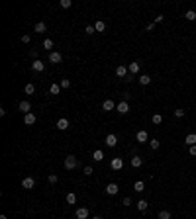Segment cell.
Wrapping results in <instances>:
<instances>
[{
  "instance_id": "cell-41",
  "label": "cell",
  "mask_w": 196,
  "mask_h": 219,
  "mask_svg": "<svg viewBox=\"0 0 196 219\" xmlns=\"http://www.w3.org/2000/svg\"><path fill=\"white\" fill-rule=\"evenodd\" d=\"M22 41H24V43H30L31 37H30V35H22Z\"/></svg>"
},
{
  "instance_id": "cell-40",
  "label": "cell",
  "mask_w": 196,
  "mask_h": 219,
  "mask_svg": "<svg viewBox=\"0 0 196 219\" xmlns=\"http://www.w3.org/2000/svg\"><path fill=\"white\" fill-rule=\"evenodd\" d=\"M188 153L192 154V157H196V145H192V147H190V149H188Z\"/></svg>"
},
{
  "instance_id": "cell-14",
  "label": "cell",
  "mask_w": 196,
  "mask_h": 219,
  "mask_svg": "<svg viewBox=\"0 0 196 219\" xmlns=\"http://www.w3.org/2000/svg\"><path fill=\"white\" fill-rule=\"evenodd\" d=\"M35 121H38V117H35L34 114H31V111H30V114H26V115H24V123H26V125H34Z\"/></svg>"
},
{
  "instance_id": "cell-6",
  "label": "cell",
  "mask_w": 196,
  "mask_h": 219,
  "mask_svg": "<svg viewBox=\"0 0 196 219\" xmlns=\"http://www.w3.org/2000/svg\"><path fill=\"white\" fill-rule=\"evenodd\" d=\"M110 166H112V170H122V168H124V161H122L120 157H116V158H112Z\"/></svg>"
},
{
  "instance_id": "cell-10",
  "label": "cell",
  "mask_w": 196,
  "mask_h": 219,
  "mask_svg": "<svg viewBox=\"0 0 196 219\" xmlns=\"http://www.w3.org/2000/svg\"><path fill=\"white\" fill-rule=\"evenodd\" d=\"M88 215H90V213H88L86 207H78L77 213H75V217H77V219H88Z\"/></svg>"
},
{
  "instance_id": "cell-29",
  "label": "cell",
  "mask_w": 196,
  "mask_h": 219,
  "mask_svg": "<svg viewBox=\"0 0 196 219\" xmlns=\"http://www.w3.org/2000/svg\"><path fill=\"white\" fill-rule=\"evenodd\" d=\"M94 29H96V31H104L106 29V24L104 22H96V24H94Z\"/></svg>"
},
{
  "instance_id": "cell-13",
  "label": "cell",
  "mask_w": 196,
  "mask_h": 219,
  "mask_svg": "<svg viewBox=\"0 0 196 219\" xmlns=\"http://www.w3.org/2000/svg\"><path fill=\"white\" fill-rule=\"evenodd\" d=\"M139 68H141V63L135 61V63H130L128 71H130V74H137V72H139Z\"/></svg>"
},
{
  "instance_id": "cell-24",
  "label": "cell",
  "mask_w": 196,
  "mask_h": 219,
  "mask_svg": "<svg viewBox=\"0 0 196 219\" xmlns=\"http://www.w3.org/2000/svg\"><path fill=\"white\" fill-rule=\"evenodd\" d=\"M134 190H135V192H143V190H145V184H143V180H137V182L134 184Z\"/></svg>"
},
{
  "instance_id": "cell-31",
  "label": "cell",
  "mask_w": 196,
  "mask_h": 219,
  "mask_svg": "<svg viewBox=\"0 0 196 219\" xmlns=\"http://www.w3.org/2000/svg\"><path fill=\"white\" fill-rule=\"evenodd\" d=\"M159 145H161V143H159L157 139H151V141H149V147L153 149V151H157V149H159Z\"/></svg>"
},
{
  "instance_id": "cell-36",
  "label": "cell",
  "mask_w": 196,
  "mask_h": 219,
  "mask_svg": "<svg viewBox=\"0 0 196 219\" xmlns=\"http://www.w3.org/2000/svg\"><path fill=\"white\" fill-rule=\"evenodd\" d=\"M71 86V80H67V78H63L61 80V88H69Z\"/></svg>"
},
{
  "instance_id": "cell-5",
  "label": "cell",
  "mask_w": 196,
  "mask_h": 219,
  "mask_svg": "<svg viewBox=\"0 0 196 219\" xmlns=\"http://www.w3.org/2000/svg\"><path fill=\"white\" fill-rule=\"evenodd\" d=\"M31 68H34L35 72H43V71H45V63L39 61V59H35V61L31 63Z\"/></svg>"
},
{
  "instance_id": "cell-2",
  "label": "cell",
  "mask_w": 196,
  "mask_h": 219,
  "mask_svg": "<svg viewBox=\"0 0 196 219\" xmlns=\"http://www.w3.org/2000/svg\"><path fill=\"white\" fill-rule=\"evenodd\" d=\"M22 188L24 190H34L35 188V180L31 178V176H26V178L22 180Z\"/></svg>"
},
{
  "instance_id": "cell-22",
  "label": "cell",
  "mask_w": 196,
  "mask_h": 219,
  "mask_svg": "<svg viewBox=\"0 0 196 219\" xmlns=\"http://www.w3.org/2000/svg\"><path fill=\"white\" fill-rule=\"evenodd\" d=\"M24 92L28 94V96H30V94H34V92H35V84L28 82V84H26V86H24Z\"/></svg>"
},
{
  "instance_id": "cell-34",
  "label": "cell",
  "mask_w": 196,
  "mask_h": 219,
  "mask_svg": "<svg viewBox=\"0 0 196 219\" xmlns=\"http://www.w3.org/2000/svg\"><path fill=\"white\" fill-rule=\"evenodd\" d=\"M47 180H49V184H57L59 176H57V174H49V178H47Z\"/></svg>"
},
{
  "instance_id": "cell-27",
  "label": "cell",
  "mask_w": 196,
  "mask_h": 219,
  "mask_svg": "<svg viewBox=\"0 0 196 219\" xmlns=\"http://www.w3.org/2000/svg\"><path fill=\"white\" fill-rule=\"evenodd\" d=\"M171 211H167V209H163V211H159V219H171Z\"/></svg>"
},
{
  "instance_id": "cell-16",
  "label": "cell",
  "mask_w": 196,
  "mask_h": 219,
  "mask_svg": "<svg viewBox=\"0 0 196 219\" xmlns=\"http://www.w3.org/2000/svg\"><path fill=\"white\" fill-rule=\"evenodd\" d=\"M184 143H186L188 147H192V145H196V133H188V135L184 137Z\"/></svg>"
},
{
  "instance_id": "cell-30",
  "label": "cell",
  "mask_w": 196,
  "mask_h": 219,
  "mask_svg": "<svg viewBox=\"0 0 196 219\" xmlns=\"http://www.w3.org/2000/svg\"><path fill=\"white\" fill-rule=\"evenodd\" d=\"M161 121H163V115H161V114H153V123L159 125Z\"/></svg>"
},
{
  "instance_id": "cell-11",
  "label": "cell",
  "mask_w": 196,
  "mask_h": 219,
  "mask_svg": "<svg viewBox=\"0 0 196 219\" xmlns=\"http://www.w3.org/2000/svg\"><path fill=\"white\" fill-rule=\"evenodd\" d=\"M116 110H118L120 114H128V111H130V104L126 102V100H122V102L116 106Z\"/></svg>"
},
{
  "instance_id": "cell-20",
  "label": "cell",
  "mask_w": 196,
  "mask_h": 219,
  "mask_svg": "<svg viewBox=\"0 0 196 219\" xmlns=\"http://www.w3.org/2000/svg\"><path fill=\"white\" fill-rule=\"evenodd\" d=\"M139 84H143V86L151 84V76H149V74H141V76H139Z\"/></svg>"
},
{
  "instance_id": "cell-25",
  "label": "cell",
  "mask_w": 196,
  "mask_h": 219,
  "mask_svg": "<svg viewBox=\"0 0 196 219\" xmlns=\"http://www.w3.org/2000/svg\"><path fill=\"white\" fill-rule=\"evenodd\" d=\"M147 205H149V204H147L145 200H137V209H139V211H145Z\"/></svg>"
},
{
  "instance_id": "cell-19",
  "label": "cell",
  "mask_w": 196,
  "mask_h": 219,
  "mask_svg": "<svg viewBox=\"0 0 196 219\" xmlns=\"http://www.w3.org/2000/svg\"><path fill=\"white\" fill-rule=\"evenodd\" d=\"M141 164H143V161H141V157H131V166H134V168H139Z\"/></svg>"
},
{
  "instance_id": "cell-42",
  "label": "cell",
  "mask_w": 196,
  "mask_h": 219,
  "mask_svg": "<svg viewBox=\"0 0 196 219\" xmlns=\"http://www.w3.org/2000/svg\"><path fill=\"white\" fill-rule=\"evenodd\" d=\"M0 219H8V217H6V215H0Z\"/></svg>"
},
{
  "instance_id": "cell-9",
  "label": "cell",
  "mask_w": 196,
  "mask_h": 219,
  "mask_svg": "<svg viewBox=\"0 0 196 219\" xmlns=\"http://www.w3.org/2000/svg\"><path fill=\"white\" fill-rule=\"evenodd\" d=\"M106 145H108V147H116V145H118V137H116L114 133H108V135H106Z\"/></svg>"
},
{
  "instance_id": "cell-38",
  "label": "cell",
  "mask_w": 196,
  "mask_h": 219,
  "mask_svg": "<svg viewBox=\"0 0 196 219\" xmlns=\"http://www.w3.org/2000/svg\"><path fill=\"white\" fill-rule=\"evenodd\" d=\"M122 205H126V207H128V205H131V197H124V201H122Z\"/></svg>"
},
{
  "instance_id": "cell-12",
  "label": "cell",
  "mask_w": 196,
  "mask_h": 219,
  "mask_svg": "<svg viewBox=\"0 0 196 219\" xmlns=\"http://www.w3.org/2000/svg\"><path fill=\"white\" fill-rule=\"evenodd\" d=\"M135 139H137V143H147L149 141V135H147V131H137V135H135Z\"/></svg>"
},
{
  "instance_id": "cell-26",
  "label": "cell",
  "mask_w": 196,
  "mask_h": 219,
  "mask_svg": "<svg viewBox=\"0 0 196 219\" xmlns=\"http://www.w3.org/2000/svg\"><path fill=\"white\" fill-rule=\"evenodd\" d=\"M184 18H186L188 22H192V20H196V12H194V10H188V12L184 14Z\"/></svg>"
},
{
  "instance_id": "cell-7",
  "label": "cell",
  "mask_w": 196,
  "mask_h": 219,
  "mask_svg": "<svg viewBox=\"0 0 196 219\" xmlns=\"http://www.w3.org/2000/svg\"><path fill=\"white\" fill-rule=\"evenodd\" d=\"M130 71H128V67H124V65H120V67H116V74H118L120 78H128L130 74H128Z\"/></svg>"
},
{
  "instance_id": "cell-18",
  "label": "cell",
  "mask_w": 196,
  "mask_h": 219,
  "mask_svg": "<svg viewBox=\"0 0 196 219\" xmlns=\"http://www.w3.org/2000/svg\"><path fill=\"white\" fill-rule=\"evenodd\" d=\"M65 200H67V204H71V205H75V204H77V194H75V192H69V194H67V197H65Z\"/></svg>"
},
{
  "instance_id": "cell-21",
  "label": "cell",
  "mask_w": 196,
  "mask_h": 219,
  "mask_svg": "<svg viewBox=\"0 0 196 219\" xmlns=\"http://www.w3.org/2000/svg\"><path fill=\"white\" fill-rule=\"evenodd\" d=\"M92 158H94V161H96V162H100V161H102V158H104V153L100 151V149H96V151L92 153Z\"/></svg>"
},
{
  "instance_id": "cell-32",
  "label": "cell",
  "mask_w": 196,
  "mask_h": 219,
  "mask_svg": "<svg viewBox=\"0 0 196 219\" xmlns=\"http://www.w3.org/2000/svg\"><path fill=\"white\" fill-rule=\"evenodd\" d=\"M43 49H47V51L53 49V41H51V39H45V41H43Z\"/></svg>"
},
{
  "instance_id": "cell-37",
  "label": "cell",
  "mask_w": 196,
  "mask_h": 219,
  "mask_svg": "<svg viewBox=\"0 0 196 219\" xmlns=\"http://www.w3.org/2000/svg\"><path fill=\"white\" fill-rule=\"evenodd\" d=\"M82 172L86 174V176H92V172H94V170H92V166H84V170H82Z\"/></svg>"
},
{
  "instance_id": "cell-33",
  "label": "cell",
  "mask_w": 196,
  "mask_h": 219,
  "mask_svg": "<svg viewBox=\"0 0 196 219\" xmlns=\"http://www.w3.org/2000/svg\"><path fill=\"white\" fill-rule=\"evenodd\" d=\"M59 90H61L59 84H51V86H49V92H51V94H59Z\"/></svg>"
},
{
  "instance_id": "cell-1",
  "label": "cell",
  "mask_w": 196,
  "mask_h": 219,
  "mask_svg": "<svg viewBox=\"0 0 196 219\" xmlns=\"http://www.w3.org/2000/svg\"><path fill=\"white\" fill-rule=\"evenodd\" d=\"M78 166V158L75 157V154H69V157H65V168L67 170H73Z\"/></svg>"
},
{
  "instance_id": "cell-39",
  "label": "cell",
  "mask_w": 196,
  "mask_h": 219,
  "mask_svg": "<svg viewBox=\"0 0 196 219\" xmlns=\"http://www.w3.org/2000/svg\"><path fill=\"white\" fill-rule=\"evenodd\" d=\"M174 115H177V117H184V110H174Z\"/></svg>"
},
{
  "instance_id": "cell-15",
  "label": "cell",
  "mask_w": 196,
  "mask_h": 219,
  "mask_svg": "<svg viewBox=\"0 0 196 219\" xmlns=\"http://www.w3.org/2000/svg\"><path fill=\"white\" fill-rule=\"evenodd\" d=\"M114 108H116L114 100H104V102H102V110H104V111H112Z\"/></svg>"
},
{
  "instance_id": "cell-23",
  "label": "cell",
  "mask_w": 196,
  "mask_h": 219,
  "mask_svg": "<svg viewBox=\"0 0 196 219\" xmlns=\"http://www.w3.org/2000/svg\"><path fill=\"white\" fill-rule=\"evenodd\" d=\"M35 31H38V33H45V31H47V25H45L43 22H38V24H35Z\"/></svg>"
},
{
  "instance_id": "cell-28",
  "label": "cell",
  "mask_w": 196,
  "mask_h": 219,
  "mask_svg": "<svg viewBox=\"0 0 196 219\" xmlns=\"http://www.w3.org/2000/svg\"><path fill=\"white\" fill-rule=\"evenodd\" d=\"M59 6L67 10V8H71V6H73V2H71V0H61V2H59Z\"/></svg>"
},
{
  "instance_id": "cell-4",
  "label": "cell",
  "mask_w": 196,
  "mask_h": 219,
  "mask_svg": "<svg viewBox=\"0 0 196 219\" xmlns=\"http://www.w3.org/2000/svg\"><path fill=\"white\" fill-rule=\"evenodd\" d=\"M18 110L22 111V114L26 115V114H30V110H31V104L28 102V100H22V102L18 104Z\"/></svg>"
},
{
  "instance_id": "cell-17",
  "label": "cell",
  "mask_w": 196,
  "mask_h": 219,
  "mask_svg": "<svg viewBox=\"0 0 196 219\" xmlns=\"http://www.w3.org/2000/svg\"><path fill=\"white\" fill-rule=\"evenodd\" d=\"M67 127H69V119H65V117H61V119L57 121V129H59V131H65Z\"/></svg>"
},
{
  "instance_id": "cell-3",
  "label": "cell",
  "mask_w": 196,
  "mask_h": 219,
  "mask_svg": "<svg viewBox=\"0 0 196 219\" xmlns=\"http://www.w3.org/2000/svg\"><path fill=\"white\" fill-rule=\"evenodd\" d=\"M63 61V55L59 51H51L49 53V63H53V65H57V63H61Z\"/></svg>"
},
{
  "instance_id": "cell-8",
  "label": "cell",
  "mask_w": 196,
  "mask_h": 219,
  "mask_svg": "<svg viewBox=\"0 0 196 219\" xmlns=\"http://www.w3.org/2000/svg\"><path fill=\"white\" fill-rule=\"evenodd\" d=\"M120 192V188H118V184H114V182H110L108 186H106V194L108 196H116Z\"/></svg>"
},
{
  "instance_id": "cell-43",
  "label": "cell",
  "mask_w": 196,
  "mask_h": 219,
  "mask_svg": "<svg viewBox=\"0 0 196 219\" xmlns=\"http://www.w3.org/2000/svg\"><path fill=\"white\" fill-rule=\"evenodd\" d=\"M92 219H102V217H98V215H94V217H92Z\"/></svg>"
},
{
  "instance_id": "cell-35",
  "label": "cell",
  "mask_w": 196,
  "mask_h": 219,
  "mask_svg": "<svg viewBox=\"0 0 196 219\" xmlns=\"http://www.w3.org/2000/svg\"><path fill=\"white\" fill-rule=\"evenodd\" d=\"M84 31H86L88 35H92V33H94V31H96V29H94V25H90V24H88V25H86V29H84Z\"/></svg>"
}]
</instances>
